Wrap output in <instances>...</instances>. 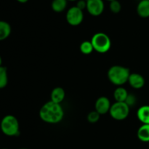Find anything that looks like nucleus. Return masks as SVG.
<instances>
[{
    "label": "nucleus",
    "mask_w": 149,
    "mask_h": 149,
    "mask_svg": "<svg viewBox=\"0 0 149 149\" xmlns=\"http://www.w3.org/2000/svg\"><path fill=\"white\" fill-rule=\"evenodd\" d=\"M64 116V111L61 104L49 101L42 105L39 110V117L47 124H58L61 122Z\"/></svg>",
    "instance_id": "obj_1"
},
{
    "label": "nucleus",
    "mask_w": 149,
    "mask_h": 149,
    "mask_svg": "<svg viewBox=\"0 0 149 149\" xmlns=\"http://www.w3.org/2000/svg\"><path fill=\"white\" fill-rule=\"evenodd\" d=\"M130 74V70L123 66L114 65L110 67L108 71V78L111 83L116 86H122L127 82Z\"/></svg>",
    "instance_id": "obj_2"
},
{
    "label": "nucleus",
    "mask_w": 149,
    "mask_h": 149,
    "mask_svg": "<svg viewBox=\"0 0 149 149\" xmlns=\"http://www.w3.org/2000/svg\"><path fill=\"white\" fill-rule=\"evenodd\" d=\"M0 128L3 134L9 137L17 136L20 132L18 120L13 115H7L1 119Z\"/></svg>",
    "instance_id": "obj_3"
},
{
    "label": "nucleus",
    "mask_w": 149,
    "mask_h": 149,
    "mask_svg": "<svg viewBox=\"0 0 149 149\" xmlns=\"http://www.w3.org/2000/svg\"><path fill=\"white\" fill-rule=\"evenodd\" d=\"M94 51L100 53H105L110 50L111 41L110 37L103 32H97L95 34L91 39Z\"/></svg>",
    "instance_id": "obj_4"
},
{
    "label": "nucleus",
    "mask_w": 149,
    "mask_h": 149,
    "mask_svg": "<svg viewBox=\"0 0 149 149\" xmlns=\"http://www.w3.org/2000/svg\"><path fill=\"white\" fill-rule=\"evenodd\" d=\"M109 113L113 119L122 121L129 115L130 107L125 102H116L111 106Z\"/></svg>",
    "instance_id": "obj_5"
},
{
    "label": "nucleus",
    "mask_w": 149,
    "mask_h": 149,
    "mask_svg": "<svg viewBox=\"0 0 149 149\" xmlns=\"http://www.w3.org/2000/svg\"><path fill=\"white\" fill-rule=\"evenodd\" d=\"M65 18H66L68 24H70L71 26H79V24H81L84 19L83 10H80L77 6L71 7L67 11Z\"/></svg>",
    "instance_id": "obj_6"
},
{
    "label": "nucleus",
    "mask_w": 149,
    "mask_h": 149,
    "mask_svg": "<svg viewBox=\"0 0 149 149\" xmlns=\"http://www.w3.org/2000/svg\"><path fill=\"white\" fill-rule=\"evenodd\" d=\"M104 2L103 0H88L87 1V10L91 15L99 16L104 11Z\"/></svg>",
    "instance_id": "obj_7"
},
{
    "label": "nucleus",
    "mask_w": 149,
    "mask_h": 149,
    "mask_svg": "<svg viewBox=\"0 0 149 149\" xmlns=\"http://www.w3.org/2000/svg\"><path fill=\"white\" fill-rule=\"evenodd\" d=\"M111 106V104L109 98L106 96H100L96 100L95 109L100 115H103L109 112Z\"/></svg>",
    "instance_id": "obj_8"
},
{
    "label": "nucleus",
    "mask_w": 149,
    "mask_h": 149,
    "mask_svg": "<svg viewBox=\"0 0 149 149\" xmlns=\"http://www.w3.org/2000/svg\"><path fill=\"white\" fill-rule=\"evenodd\" d=\"M128 83L133 89H140L145 85V78L139 73H130L128 78Z\"/></svg>",
    "instance_id": "obj_9"
},
{
    "label": "nucleus",
    "mask_w": 149,
    "mask_h": 149,
    "mask_svg": "<svg viewBox=\"0 0 149 149\" xmlns=\"http://www.w3.org/2000/svg\"><path fill=\"white\" fill-rule=\"evenodd\" d=\"M65 96V90L62 87H55L52 89L50 94L51 101L58 104H61L64 100Z\"/></svg>",
    "instance_id": "obj_10"
},
{
    "label": "nucleus",
    "mask_w": 149,
    "mask_h": 149,
    "mask_svg": "<svg viewBox=\"0 0 149 149\" xmlns=\"http://www.w3.org/2000/svg\"><path fill=\"white\" fill-rule=\"evenodd\" d=\"M137 13L143 18H149V0H141L137 6Z\"/></svg>",
    "instance_id": "obj_11"
},
{
    "label": "nucleus",
    "mask_w": 149,
    "mask_h": 149,
    "mask_svg": "<svg viewBox=\"0 0 149 149\" xmlns=\"http://www.w3.org/2000/svg\"><path fill=\"white\" fill-rule=\"evenodd\" d=\"M137 117L143 124H149V105H143L137 111Z\"/></svg>",
    "instance_id": "obj_12"
},
{
    "label": "nucleus",
    "mask_w": 149,
    "mask_h": 149,
    "mask_svg": "<svg viewBox=\"0 0 149 149\" xmlns=\"http://www.w3.org/2000/svg\"><path fill=\"white\" fill-rule=\"evenodd\" d=\"M138 138L144 143L149 142V124H143L137 131Z\"/></svg>",
    "instance_id": "obj_13"
},
{
    "label": "nucleus",
    "mask_w": 149,
    "mask_h": 149,
    "mask_svg": "<svg viewBox=\"0 0 149 149\" xmlns=\"http://www.w3.org/2000/svg\"><path fill=\"white\" fill-rule=\"evenodd\" d=\"M11 34V26L10 23L4 20H0V41H3L9 37Z\"/></svg>",
    "instance_id": "obj_14"
},
{
    "label": "nucleus",
    "mask_w": 149,
    "mask_h": 149,
    "mask_svg": "<svg viewBox=\"0 0 149 149\" xmlns=\"http://www.w3.org/2000/svg\"><path fill=\"white\" fill-rule=\"evenodd\" d=\"M129 93L126 89L122 86H119L116 88L113 92V98L116 102H125L127 97Z\"/></svg>",
    "instance_id": "obj_15"
},
{
    "label": "nucleus",
    "mask_w": 149,
    "mask_h": 149,
    "mask_svg": "<svg viewBox=\"0 0 149 149\" xmlns=\"http://www.w3.org/2000/svg\"><path fill=\"white\" fill-rule=\"evenodd\" d=\"M68 0H52L51 7L55 13H62L67 7Z\"/></svg>",
    "instance_id": "obj_16"
},
{
    "label": "nucleus",
    "mask_w": 149,
    "mask_h": 149,
    "mask_svg": "<svg viewBox=\"0 0 149 149\" xmlns=\"http://www.w3.org/2000/svg\"><path fill=\"white\" fill-rule=\"evenodd\" d=\"M8 83L7 70L5 67L0 66V89H4Z\"/></svg>",
    "instance_id": "obj_17"
},
{
    "label": "nucleus",
    "mask_w": 149,
    "mask_h": 149,
    "mask_svg": "<svg viewBox=\"0 0 149 149\" xmlns=\"http://www.w3.org/2000/svg\"><path fill=\"white\" fill-rule=\"evenodd\" d=\"M79 49L80 51L85 55H89V54L92 53L93 51H94L91 41H84V42H81Z\"/></svg>",
    "instance_id": "obj_18"
},
{
    "label": "nucleus",
    "mask_w": 149,
    "mask_h": 149,
    "mask_svg": "<svg viewBox=\"0 0 149 149\" xmlns=\"http://www.w3.org/2000/svg\"><path fill=\"white\" fill-rule=\"evenodd\" d=\"M109 8L112 13L116 14V13H119L122 10V4L118 0H113V1H110Z\"/></svg>",
    "instance_id": "obj_19"
},
{
    "label": "nucleus",
    "mask_w": 149,
    "mask_h": 149,
    "mask_svg": "<svg viewBox=\"0 0 149 149\" xmlns=\"http://www.w3.org/2000/svg\"><path fill=\"white\" fill-rule=\"evenodd\" d=\"M100 114L98 113L97 111L95 110L91 111L90 112H89V114L87 115V121H89L91 124H95V123H97V121L100 119Z\"/></svg>",
    "instance_id": "obj_20"
},
{
    "label": "nucleus",
    "mask_w": 149,
    "mask_h": 149,
    "mask_svg": "<svg viewBox=\"0 0 149 149\" xmlns=\"http://www.w3.org/2000/svg\"><path fill=\"white\" fill-rule=\"evenodd\" d=\"M136 102H137V99H136V97H135V96L133 94H131V93H129V94H128L126 100L125 101V103H126L130 108V107L134 106V105H135V103H136Z\"/></svg>",
    "instance_id": "obj_21"
},
{
    "label": "nucleus",
    "mask_w": 149,
    "mask_h": 149,
    "mask_svg": "<svg viewBox=\"0 0 149 149\" xmlns=\"http://www.w3.org/2000/svg\"><path fill=\"white\" fill-rule=\"evenodd\" d=\"M76 6L80 10H84V9H87V1L85 0H78Z\"/></svg>",
    "instance_id": "obj_22"
},
{
    "label": "nucleus",
    "mask_w": 149,
    "mask_h": 149,
    "mask_svg": "<svg viewBox=\"0 0 149 149\" xmlns=\"http://www.w3.org/2000/svg\"><path fill=\"white\" fill-rule=\"evenodd\" d=\"M17 1H18L19 3H22V4H24V3H26L29 1V0H16Z\"/></svg>",
    "instance_id": "obj_23"
},
{
    "label": "nucleus",
    "mask_w": 149,
    "mask_h": 149,
    "mask_svg": "<svg viewBox=\"0 0 149 149\" xmlns=\"http://www.w3.org/2000/svg\"><path fill=\"white\" fill-rule=\"evenodd\" d=\"M1 64H2V59H1V57L0 56V66H1Z\"/></svg>",
    "instance_id": "obj_24"
},
{
    "label": "nucleus",
    "mask_w": 149,
    "mask_h": 149,
    "mask_svg": "<svg viewBox=\"0 0 149 149\" xmlns=\"http://www.w3.org/2000/svg\"><path fill=\"white\" fill-rule=\"evenodd\" d=\"M68 1H78V0H68Z\"/></svg>",
    "instance_id": "obj_25"
},
{
    "label": "nucleus",
    "mask_w": 149,
    "mask_h": 149,
    "mask_svg": "<svg viewBox=\"0 0 149 149\" xmlns=\"http://www.w3.org/2000/svg\"><path fill=\"white\" fill-rule=\"evenodd\" d=\"M106 1H113V0H106Z\"/></svg>",
    "instance_id": "obj_26"
},
{
    "label": "nucleus",
    "mask_w": 149,
    "mask_h": 149,
    "mask_svg": "<svg viewBox=\"0 0 149 149\" xmlns=\"http://www.w3.org/2000/svg\"><path fill=\"white\" fill-rule=\"evenodd\" d=\"M85 1H88V0H85Z\"/></svg>",
    "instance_id": "obj_27"
},
{
    "label": "nucleus",
    "mask_w": 149,
    "mask_h": 149,
    "mask_svg": "<svg viewBox=\"0 0 149 149\" xmlns=\"http://www.w3.org/2000/svg\"><path fill=\"white\" fill-rule=\"evenodd\" d=\"M2 149H8V148H2Z\"/></svg>",
    "instance_id": "obj_28"
},
{
    "label": "nucleus",
    "mask_w": 149,
    "mask_h": 149,
    "mask_svg": "<svg viewBox=\"0 0 149 149\" xmlns=\"http://www.w3.org/2000/svg\"><path fill=\"white\" fill-rule=\"evenodd\" d=\"M21 149H26V148H21Z\"/></svg>",
    "instance_id": "obj_29"
},
{
    "label": "nucleus",
    "mask_w": 149,
    "mask_h": 149,
    "mask_svg": "<svg viewBox=\"0 0 149 149\" xmlns=\"http://www.w3.org/2000/svg\"><path fill=\"white\" fill-rule=\"evenodd\" d=\"M139 1H141V0H139Z\"/></svg>",
    "instance_id": "obj_30"
}]
</instances>
